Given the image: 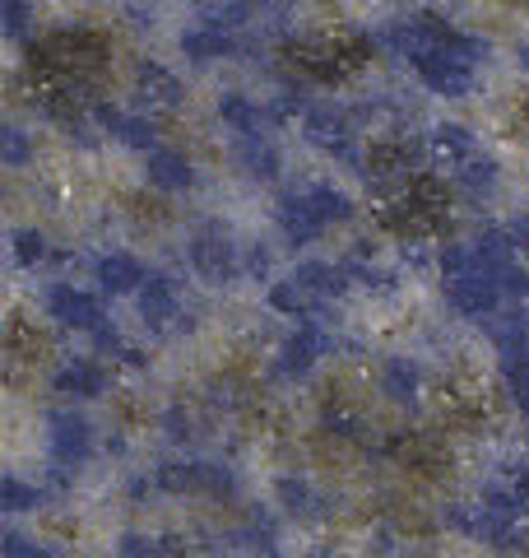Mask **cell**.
Masks as SVG:
<instances>
[{
  "instance_id": "obj_13",
  "label": "cell",
  "mask_w": 529,
  "mask_h": 558,
  "mask_svg": "<svg viewBox=\"0 0 529 558\" xmlns=\"http://www.w3.org/2000/svg\"><path fill=\"white\" fill-rule=\"evenodd\" d=\"M279 229H284V238L288 242H316L325 233V223H321V215L311 209V201H307V191H288L284 201H279Z\"/></svg>"
},
{
  "instance_id": "obj_2",
  "label": "cell",
  "mask_w": 529,
  "mask_h": 558,
  "mask_svg": "<svg viewBox=\"0 0 529 558\" xmlns=\"http://www.w3.org/2000/svg\"><path fill=\"white\" fill-rule=\"evenodd\" d=\"M455 33V24H446L441 14H409V20H391L372 33V47H381L385 57L418 65L428 51H436Z\"/></svg>"
},
{
  "instance_id": "obj_9",
  "label": "cell",
  "mask_w": 529,
  "mask_h": 558,
  "mask_svg": "<svg viewBox=\"0 0 529 558\" xmlns=\"http://www.w3.org/2000/svg\"><path fill=\"white\" fill-rule=\"evenodd\" d=\"M94 121L112 140H121V145H131V149H145V154L158 149V131H153L149 117H131V112H121L116 102H94Z\"/></svg>"
},
{
  "instance_id": "obj_34",
  "label": "cell",
  "mask_w": 529,
  "mask_h": 558,
  "mask_svg": "<svg viewBox=\"0 0 529 558\" xmlns=\"http://www.w3.org/2000/svg\"><path fill=\"white\" fill-rule=\"evenodd\" d=\"M242 270H246V275H256V279H260V275H270V252H264L260 242H256V247L242 256Z\"/></svg>"
},
{
  "instance_id": "obj_8",
  "label": "cell",
  "mask_w": 529,
  "mask_h": 558,
  "mask_svg": "<svg viewBox=\"0 0 529 558\" xmlns=\"http://www.w3.org/2000/svg\"><path fill=\"white\" fill-rule=\"evenodd\" d=\"M94 451V428L79 414H51V457L61 470H79Z\"/></svg>"
},
{
  "instance_id": "obj_10",
  "label": "cell",
  "mask_w": 529,
  "mask_h": 558,
  "mask_svg": "<svg viewBox=\"0 0 529 558\" xmlns=\"http://www.w3.org/2000/svg\"><path fill=\"white\" fill-rule=\"evenodd\" d=\"M145 178L153 191H163V196H186V191L196 186V168H190V159L176 149H149Z\"/></svg>"
},
{
  "instance_id": "obj_31",
  "label": "cell",
  "mask_w": 529,
  "mask_h": 558,
  "mask_svg": "<svg viewBox=\"0 0 529 558\" xmlns=\"http://www.w3.org/2000/svg\"><path fill=\"white\" fill-rule=\"evenodd\" d=\"M116 558H168V549H163V539L126 535V539H121V549H116Z\"/></svg>"
},
{
  "instance_id": "obj_3",
  "label": "cell",
  "mask_w": 529,
  "mask_h": 558,
  "mask_svg": "<svg viewBox=\"0 0 529 558\" xmlns=\"http://www.w3.org/2000/svg\"><path fill=\"white\" fill-rule=\"evenodd\" d=\"M446 299H451V307H455V312H465V317L483 322V317H497V307H502L506 293H502L497 270L483 266L479 252H473V266L446 279Z\"/></svg>"
},
{
  "instance_id": "obj_11",
  "label": "cell",
  "mask_w": 529,
  "mask_h": 558,
  "mask_svg": "<svg viewBox=\"0 0 529 558\" xmlns=\"http://www.w3.org/2000/svg\"><path fill=\"white\" fill-rule=\"evenodd\" d=\"M139 317H145L153 330H168L176 317H182V293L168 275H145L139 284Z\"/></svg>"
},
{
  "instance_id": "obj_25",
  "label": "cell",
  "mask_w": 529,
  "mask_h": 558,
  "mask_svg": "<svg viewBox=\"0 0 529 558\" xmlns=\"http://www.w3.org/2000/svg\"><path fill=\"white\" fill-rule=\"evenodd\" d=\"M0 20H5V38L20 43L38 20V0H0Z\"/></svg>"
},
{
  "instance_id": "obj_1",
  "label": "cell",
  "mask_w": 529,
  "mask_h": 558,
  "mask_svg": "<svg viewBox=\"0 0 529 558\" xmlns=\"http://www.w3.org/2000/svg\"><path fill=\"white\" fill-rule=\"evenodd\" d=\"M488 61V43L473 38V33H460L455 28L446 43H441L436 51H428L414 70L422 75V84H428L432 94L441 98H465L473 94V80H479V65Z\"/></svg>"
},
{
  "instance_id": "obj_19",
  "label": "cell",
  "mask_w": 529,
  "mask_h": 558,
  "mask_svg": "<svg viewBox=\"0 0 529 558\" xmlns=\"http://www.w3.org/2000/svg\"><path fill=\"white\" fill-rule=\"evenodd\" d=\"M497 182H502V172L488 154H473V159H465L460 168H455V186H460L469 201H492L497 196Z\"/></svg>"
},
{
  "instance_id": "obj_33",
  "label": "cell",
  "mask_w": 529,
  "mask_h": 558,
  "mask_svg": "<svg viewBox=\"0 0 529 558\" xmlns=\"http://www.w3.org/2000/svg\"><path fill=\"white\" fill-rule=\"evenodd\" d=\"M5 558H51L47 549H38V545H28V539L24 535H5Z\"/></svg>"
},
{
  "instance_id": "obj_18",
  "label": "cell",
  "mask_w": 529,
  "mask_h": 558,
  "mask_svg": "<svg viewBox=\"0 0 529 558\" xmlns=\"http://www.w3.org/2000/svg\"><path fill=\"white\" fill-rule=\"evenodd\" d=\"M98 284L102 293H139V284H145V266L131 256V252H112L98 260Z\"/></svg>"
},
{
  "instance_id": "obj_6",
  "label": "cell",
  "mask_w": 529,
  "mask_h": 558,
  "mask_svg": "<svg viewBox=\"0 0 529 558\" xmlns=\"http://www.w3.org/2000/svg\"><path fill=\"white\" fill-rule=\"evenodd\" d=\"M237 51H242L237 28H227V24H219V20H200L196 28L182 33V57H186L190 65H214V61L237 57Z\"/></svg>"
},
{
  "instance_id": "obj_24",
  "label": "cell",
  "mask_w": 529,
  "mask_h": 558,
  "mask_svg": "<svg viewBox=\"0 0 529 558\" xmlns=\"http://www.w3.org/2000/svg\"><path fill=\"white\" fill-rule=\"evenodd\" d=\"M418 368L409 359H391L385 363V391H391V400H399V405H414L418 400Z\"/></svg>"
},
{
  "instance_id": "obj_15",
  "label": "cell",
  "mask_w": 529,
  "mask_h": 558,
  "mask_svg": "<svg viewBox=\"0 0 529 558\" xmlns=\"http://www.w3.org/2000/svg\"><path fill=\"white\" fill-rule=\"evenodd\" d=\"M321 354H325V330L316 326V322H307V326H297L293 336H288L284 359H279V363H284V373H288V377H307Z\"/></svg>"
},
{
  "instance_id": "obj_27",
  "label": "cell",
  "mask_w": 529,
  "mask_h": 558,
  "mask_svg": "<svg viewBox=\"0 0 529 558\" xmlns=\"http://www.w3.org/2000/svg\"><path fill=\"white\" fill-rule=\"evenodd\" d=\"M47 233H38V229H20L14 233V260L20 266H38V260H47Z\"/></svg>"
},
{
  "instance_id": "obj_4",
  "label": "cell",
  "mask_w": 529,
  "mask_h": 558,
  "mask_svg": "<svg viewBox=\"0 0 529 558\" xmlns=\"http://www.w3.org/2000/svg\"><path fill=\"white\" fill-rule=\"evenodd\" d=\"M303 131L316 149H325L330 159H344V163H358V145H353V121L348 108L340 102H311L303 112Z\"/></svg>"
},
{
  "instance_id": "obj_28",
  "label": "cell",
  "mask_w": 529,
  "mask_h": 558,
  "mask_svg": "<svg viewBox=\"0 0 529 558\" xmlns=\"http://www.w3.org/2000/svg\"><path fill=\"white\" fill-rule=\"evenodd\" d=\"M0 159H5V168H24L33 159V145H28V135L20 126L0 131Z\"/></svg>"
},
{
  "instance_id": "obj_7",
  "label": "cell",
  "mask_w": 529,
  "mask_h": 558,
  "mask_svg": "<svg viewBox=\"0 0 529 558\" xmlns=\"http://www.w3.org/2000/svg\"><path fill=\"white\" fill-rule=\"evenodd\" d=\"M47 312L65 330H88V336H94V330L102 326V303L94 299V293L75 289V284H51L47 289Z\"/></svg>"
},
{
  "instance_id": "obj_37",
  "label": "cell",
  "mask_w": 529,
  "mask_h": 558,
  "mask_svg": "<svg viewBox=\"0 0 529 558\" xmlns=\"http://www.w3.org/2000/svg\"><path fill=\"white\" fill-rule=\"evenodd\" d=\"M525 322H529V317H525Z\"/></svg>"
},
{
  "instance_id": "obj_12",
  "label": "cell",
  "mask_w": 529,
  "mask_h": 558,
  "mask_svg": "<svg viewBox=\"0 0 529 558\" xmlns=\"http://www.w3.org/2000/svg\"><path fill=\"white\" fill-rule=\"evenodd\" d=\"M219 121L233 135H256V131H270V121H279V112H274V102L260 108V102L246 98V94H223L219 98Z\"/></svg>"
},
{
  "instance_id": "obj_32",
  "label": "cell",
  "mask_w": 529,
  "mask_h": 558,
  "mask_svg": "<svg viewBox=\"0 0 529 558\" xmlns=\"http://www.w3.org/2000/svg\"><path fill=\"white\" fill-rule=\"evenodd\" d=\"M497 279H502V293H506V299H529V270L520 266V260L502 266Z\"/></svg>"
},
{
  "instance_id": "obj_23",
  "label": "cell",
  "mask_w": 529,
  "mask_h": 558,
  "mask_svg": "<svg viewBox=\"0 0 529 558\" xmlns=\"http://www.w3.org/2000/svg\"><path fill=\"white\" fill-rule=\"evenodd\" d=\"M307 201H311V209H316V215H321V223H325V229H330V223H344V219H353V201L344 196V191L325 186V182L307 186Z\"/></svg>"
},
{
  "instance_id": "obj_22",
  "label": "cell",
  "mask_w": 529,
  "mask_h": 558,
  "mask_svg": "<svg viewBox=\"0 0 529 558\" xmlns=\"http://www.w3.org/2000/svg\"><path fill=\"white\" fill-rule=\"evenodd\" d=\"M270 307L284 312V317H311V312L321 307V299H316L311 289H303V284H297V279L288 275V279H279V284L270 289Z\"/></svg>"
},
{
  "instance_id": "obj_36",
  "label": "cell",
  "mask_w": 529,
  "mask_h": 558,
  "mask_svg": "<svg viewBox=\"0 0 529 558\" xmlns=\"http://www.w3.org/2000/svg\"><path fill=\"white\" fill-rule=\"evenodd\" d=\"M510 238H516L520 252H529V215H520L516 223H510Z\"/></svg>"
},
{
  "instance_id": "obj_14",
  "label": "cell",
  "mask_w": 529,
  "mask_h": 558,
  "mask_svg": "<svg viewBox=\"0 0 529 558\" xmlns=\"http://www.w3.org/2000/svg\"><path fill=\"white\" fill-rule=\"evenodd\" d=\"M237 163L246 178L256 182H274L279 178V145L270 140V131H256V135H237Z\"/></svg>"
},
{
  "instance_id": "obj_17",
  "label": "cell",
  "mask_w": 529,
  "mask_h": 558,
  "mask_svg": "<svg viewBox=\"0 0 529 558\" xmlns=\"http://www.w3.org/2000/svg\"><path fill=\"white\" fill-rule=\"evenodd\" d=\"M135 84H139V94H145V102H153V108H176V102H182V80L158 61H139Z\"/></svg>"
},
{
  "instance_id": "obj_21",
  "label": "cell",
  "mask_w": 529,
  "mask_h": 558,
  "mask_svg": "<svg viewBox=\"0 0 529 558\" xmlns=\"http://www.w3.org/2000/svg\"><path fill=\"white\" fill-rule=\"evenodd\" d=\"M102 387H108V373H102L98 363L75 359V363H65V368L57 373V391H61V396L94 400V396H102Z\"/></svg>"
},
{
  "instance_id": "obj_29",
  "label": "cell",
  "mask_w": 529,
  "mask_h": 558,
  "mask_svg": "<svg viewBox=\"0 0 529 558\" xmlns=\"http://www.w3.org/2000/svg\"><path fill=\"white\" fill-rule=\"evenodd\" d=\"M42 494L38 488H28V484H20V480H5V488H0V502H5V512H24V508H33V502H38Z\"/></svg>"
},
{
  "instance_id": "obj_30",
  "label": "cell",
  "mask_w": 529,
  "mask_h": 558,
  "mask_svg": "<svg viewBox=\"0 0 529 558\" xmlns=\"http://www.w3.org/2000/svg\"><path fill=\"white\" fill-rule=\"evenodd\" d=\"M279 498H284L288 512H311V502H316L307 480H279Z\"/></svg>"
},
{
  "instance_id": "obj_16",
  "label": "cell",
  "mask_w": 529,
  "mask_h": 558,
  "mask_svg": "<svg viewBox=\"0 0 529 558\" xmlns=\"http://www.w3.org/2000/svg\"><path fill=\"white\" fill-rule=\"evenodd\" d=\"M428 145H432V154H436V159L446 163L451 172L460 168L465 159H473V154H479V140H473V131L460 126V121H441V126H432Z\"/></svg>"
},
{
  "instance_id": "obj_35",
  "label": "cell",
  "mask_w": 529,
  "mask_h": 558,
  "mask_svg": "<svg viewBox=\"0 0 529 558\" xmlns=\"http://www.w3.org/2000/svg\"><path fill=\"white\" fill-rule=\"evenodd\" d=\"M325 424H330V433H344V438H353V433H358V424H353L344 410H325Z\"/></svg>"
},
{
  "instance_id": "obj_26",
  "label": "cell",
  "mask_w": 529,
  "mask_h": 558,
  "mask_svg": "<svg viewBox=\"0 0 529 558\" xmlns=\"http://www.w3.org/2000/svg\"><path fill=\"white\" fill-rule=\"evenodd\" d=\"M158 488H172V494H186V488H205V465L196 461H176L158 470Z\"/></svg>"
},
{
  "instance_id": "obj_20",
  "label": "cell",
  "mask_w": 529,
  "mask_h": 558,
  "mask_svg": "<svg viewBox=\"0 0 529 558\" xmlns=\"http://www.w3.org/2000/svg\"><path fill=\"white\" fill-rule=\"evenodd\" d=\"M293 279H297V284H303V289H311L321 303L340 299V293L353 284L344 266H325V260H307V266H297V270H293Z\"/></svg>"
},
{
  "instance_id": "obj_5",
  "label": "cell",
  "mask_w": 529,
  "mask_h": 558,
  "mask_svg": "<svg viewBox=\"0 0 529 558\" xmlns=\"http://www.w3.org/2000/svg\"><path fill=\"white\" fill-rule=\"evenodd\" d=\"M190 266H196L209 284H223V279H233L242 270V252L227 229H219V223H209V229L196 233V242H190Z\"/></svg>"
}]
</instances>
